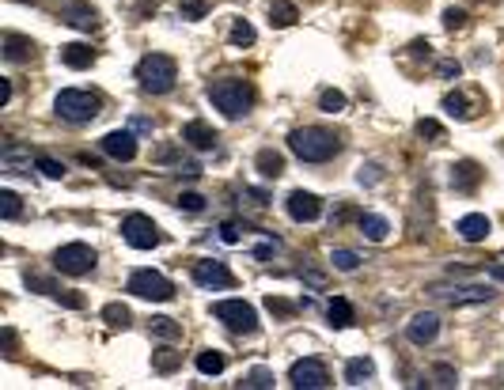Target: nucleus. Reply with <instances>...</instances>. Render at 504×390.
Returning <instances> with one entry per match:
<instances>
[{
  "label": "nucleus",
  "instance_id": "obj_11",
  "mask_svg": "<svg viewBox=\"0 0 504 390\" xmlns=\"http://www.w3.org/2000/svg\"><path fill=\"white\" fill-rule=\"evenodd\" d=\"M194 281L201 284V288H232L235 284V277H232V269H228L224 262H197L194 265Z\"/></svg>",
  "mask_w": 504,
  "mask_h": 390
},
{
  "label": "nucleus",
  "instance_id": "obj_45",
  "mask_svg": "<svg viewBox=\"0 0 504 390\" xmlns=\"http://www.w3.org/2000/svg\"><path fill=\"white\" fill-rule=\"evenodd\" d=\"M8 99H12V84L0 80V106H8Z\"/></svg>",
  "mask_w": 504,
  "mask_h": 390
},
{
  "label": "nucleus",
  "instance_id": "obj_46",
  "mask_svg": "<svg viewBox=\"0 0 504 390\" xmlns=\"http://www.w3.org/2000/svg\"><path fill=\"white\" fill-rule=\"evenodd\" d=\"M489 277H493V281H500V284H504V265H493V269H489Z\"/></svg>",
  "mask_w": 504,
  "mask_h": 390
},
{
  "label": "nucleus",
  "instance_id": "obj_8",
  "mask_svg": "<svg viewBox=\"0 0 504 390\" xmlns=\"http://www.w3.org/2000/svg\"><path fill=\"white\" fill-rule=\"evenodd\" d=\"M289 379H292V386H300V390H323V386H330V372H326V364L315 360V356L296 360L289 367Z\"/></svg>",
  "mask_w": 504,
  "mask_h": 390
},
{
  "label": "nucleus",
  "instance_id": "obj_31",
  "mask_svg": "<svg viewBox=\"0 0 504 390\" xmlns=\"http://www.w3.org/2000/svg\"><path fill=\"white\" fill-rule=\"evenodd\" d=\"M254 42V27L247 23V19H235V27H232V46H250Z\"/></svg>",
  "mask_w": 504,
  "mask_h": 390
},
{
  "label": "nucleus",
  "instance_id": "obj_43",
  "mask_svg": "<svg viewBox=\"0 0 504 390\" xmlns=\"http://www.w3.org/2000/svg\"><path fill=\"white\" fill-rule=\"evenodd\" d=\"M463 69H459L455 61H440V76H447V80H452V76H459Z\"/></svg>",
  "mask_w": 504,
  "mask_h": 390
},
{
  "label": "nucleus",
  "instance_id": "obj_4",
  "mask_svg": "<svg viewBox=\"0 0 504 390\" xmlns=\"http://www.w3.org/2000/svg\"><path fill=\"white\" fill-rule=\"evenodd\" d=\"M53 110H57V118L72 121V126H84V121L99 118V95L69 87V91H61L57 99H53Z\"/></svg>",
  "mask_w": 504,
  "mask_h": 390
},
{
  "label": "nucleus",
  "instance_id": "obj_18",
  "mask_svg": "<svg viewBox=\"0 0 504 390\" xmlns=\"http://www.w3.org/2000/svg\"><path fill=\"white\" fill-rule=\"evenodd\" d=\"M61 61L69 65V69H87V65L95 61V50L84 46V42H69V46H61Z\"/></svg>",
  "mask_w": 504,
  "mask_h": 390
},
{
  "label": "nucleus",
  "instance_id": "obj_24",
  "mask_svg": "<svg viewBox=\"0 0 504 390\" xmlns=\"http://www.w3.org/2000/svg\"><path fill=\"white\" fill-rule=\"evenodd\" d=\"M326 318H330V326H349L353 322V307H349V299H330V307H326Z\"/></svg>",
  "mask_w": 504,
  "mask_h": 390
},
{
  "label": "nucleus",
  "instance_id": "obj_29",
  "mask_svg": "<svg viewBox=\"0 0 504 390\" xmlns=\"http://www.w3.org/2000/svg\"><path fill=\"white\" fill-rule=\"evenodd\" d=\"M444 110H447V114H452V118H470V103H466V99L459 95V91L444 95Z\"/></svg>",
  "mask_w": 504,
  "mask_h": 390
},
{
  "label": "nucleus",
  "instance_id": "obj_38",
  "mask_svg": "<svg viewBox=\"0 0 504 390\" xmlns=\"http://www.w3.org/2000/svg\"><path fill=\"white\" fill-rule=\"evenodd\" d=\"M38 171L46 174V178H65V163L50 160V155H38Z\"/></svg>",
  "mask_w": 504,
  "mask_h": 390
},
{
  "label": "nucleus",
  "instance_id": "obj_12",
  "mask_svg": "<svg viewBox=\"0 0 504 390\" xmlns=\"http://www.w3.org/2000/svg\"><path fill=\"white\" fill-rule=\"evenodd\" d=\"M61 19L76 30H95L99 27V12L91 4H84V0H65L61 4Z\"/></svg>",
  "mask_w": 504,
  "mask_h": 390
},
{
  "label": "nucleus",
  "instance_id": "obj_19",
  "mask_svg": "<svg viewBox=\"0 0 504 390\" xmlns=\"http://www.w3.org/2000/svg\"><path fill=\"white\" fill-rule=\"evenodd\" d=\"M371 375H376V364H371L368 356H357V360L345 364V383L349 386H364Z\"/></svg>",
  "mask_w": 504,
  "mask_h": 390
},
{
  "label": "nucleus",
  "instance_id": "obj_42",
  "mask_svg": "<svg viewBox=\"0 0 504 390\" xmlns=\"http://www.w3.org/2000/svg\"><path fill=\"white\" fill-rule=\"evenodd\" d=\"M220 239L224 243H239V228L235 224H220Z\"/></svg>",
  "mask_w": 504,
  "mask_h": 390
},
{
  "label": "nucleus",
  "instance_id": "obj_27",
  "mask_svg": "<svg viewBox=\"0 0 504 390\" xmlns=\"http://www.w3.org/2000/svg\"><path fill=\"white\" fill-rule=\"evenodd\" d=\"M19 213H23V205H19V197L12 194V189H0V216H4V220H16Z\"/></svg>",
  "mask_w": 504,
  "mask_h": 390
},
{
  "label": "nucleus",
  "instance_id": "obj_9",
  "mask_svg": "<svg viewBox=\"0 0 504 390\" xmlns=\"http://www.w3.org/2000/svg\"><path fill=\"white\" fill-rule=\"evenodd\" d=\"M122 235H125L129 247H137V250H152V247H159V243H163L159 228L152 224L148 216H140V213H133V216L122 220Z\"/></svg>",
  "mask_w": 504,
  "mask_h": 390
},
{
  "label": "nucleus",
  "instance_id": "obj_2",
  "mask_svg": "<svg viewBox=\"0 0 504 390\" xmlns=\"http://www.w3.org/2000/svg\"><path fill=\"white\" fill-rule=\"evenodd\" d=\"M209 103L220 110L224 118H243L250 103H254V87L239 76H224V80H213L209 84Z\"/></svg>",
  "mask_w": 504,
  "mask_h": 390
},
{
  "label": "nucleus",
  "instance_id": "obj_47",
  "mask_svg": "<svg viewBox=\"0 0 504 390\" xmlns=\"http://www.w3.org/2000/svg\"><path fill=\"white\" fill-rule=\"evenodd\" d=\"M493 4H497V0H493Z\"/></svg>",
  "mask_w": 504,
  "mask_h": 390
},
{
  "label": "nucleus",
  "instance_id": "obj_39",
  "mask_svg": "<svg viewBox=\"0 0 504 390\" xmlns=\"http://www.w3.org/2000/svg\"><path fill=\"white\" fill-rule=\"evenodd\" d=\"M444 27L447 30H463L466 27V12H463V8H447V12H444Z\"/></svg>",
  "mask_w": 504,
  "mask_h": 390
},
{
  "label": "nucleus",
  "instance_id": "obj_7",
  "mask_svg": "<svg viewBox=\"0 0 504 390\" xmlns=\"http://www.w3.org/2000/svg\"><path fill=\"white\" fill-rule=\"evenodd\" d=\"M53 265L69 277H84V273L95 269V250L87 247V243H69V247H61L53 254Z\"/></svg>",
  "mask_w": 504,
  "mask_h": 390
},
{
  "label": "nucleus",
  "instance_id": "obj_33",
  "mask_svg": "<svg viewBox=\"0 0 504 390\" xmlns=\"http://www.w3.org/2000/svg\"><path fill=\"white\" fill-rule=\"evenodd\" d=\"M330 262H334V269H342V273H353L357 265H360V258H357L353 250H334Z\"/></svg>",
  "mask_w": 504,
  "mask_h": 390
},
{
  "label": "nucleus",
  "instance_id": "obj_13",
  "mask_svg": "<svg viewBox=\"0 0 504 390\" xmlns=\"http://www.w3.org/2000/svg\"><path fill=\"white\" fill-rule=\"evenodd\" d=\"M103 152L111 155V160L129 163L137 155V137L129 129H114V133H106V137H103Z\"/></svg>",
  "mask_w": 504,
  "mask_h": 390
},
{
  "label": "nucleus",
  "instance_id": "obj_30",
  "mask_svg": "<svg viewBox=\"0 0 504 390\" xmlns=\"http://www.w3.org/2000/svg\"><path fill=\"white\" fill-rule=\"evenodd\" d=\"M103 318L111 322V326H122V330H125V326H129V307H122V303H106V307H103Z\"/></svg>",
  "mask_w": 504,
  "mask_h": 390
},
{
  "label": "nucleus",
  "instance_id": "obj_34",
  "mask_svg": "<svg viewBox=\"0 0 504 390\" xmlns=\"http://www.w3.org/2000/svg\"><path fill=\"white\" fill-rule=\"evenodd\" d=\"M179 16L182 19H201V16H209V4H205V0H182Z\"/></svg>",
  "mask_w": 504,
  "mask_h": 390
},
{
  "label": "nucleus",
  "instance_id": "obj_5",
  "mask_svg": "<svg viewBox=\"0 0 504 390\" xmlns=\"http://www.w3.org/2000/svg\"><path fill=\"white\" fill-rule=\"evenodd\" d=\"M129 292L140 296V299H156V303H167V299L174 296V284H171L163 273H156V269H137L133 277H129Z\"/></svg>",
  "mask_w": 504,
  "mask_h": 390
},
{
  "label": "nucleus",
  "instance_id": "obj_20",
  "mask_svg": "<svg viewBox=\"0 0 504 390\" xmlns=\"http://www.w3.org/2000/svg\"><path fill=\"white\" fill-rule=\"evenodd\" d=\"M478 182H481V171H478V163L463 160V163H455V167H452V186H455V189H474Z\"/></svg>",
  "mask_w": 504,
  "mask_h": 390
},
{
  "label": "nucleus",
  "instance_id": "obj_35",
  "mask_svg": "<svg viewBox=\"0 0 504 390\" xmlns=\"http://www.w3.org/2000/svg\"><path fill=\"white\" fill-rule=\"evenodd\" d=\"M152 360H156V372L167 375V372H174V367H179L182 356H179V352H171V349H159L156 356H152Z\"/></svg>",
  "mask_w": 504,
  "mask_h": 390
},
{
  "label": "nucleus",
  "instance_id": "obj_15",
  "mask_svg": "<svg viewBox=\"0 0 504 390\" xmlns=\"http://www.w3.org/2000/svg\"><path fill=\"white\" fill-rule=\"evenodd\" d=\"M182 140L190 144V148H197V152L216 148V133L205 126V121H186V126H182Z\"/></svg>",
  "mask_w": 504,
  "mask_h": 390
},
{
  "label": "nucleus",
  "instance_id": "obj_16",
  "mask_svg": "<svg viewBox=\"0 0 504 390\" xmlns=\"http://www.w3.org/2000/svg\"><path fill=\"white\" fill-rule=\"evenodd\" d=\"M489 216H481V213H470V216H463L455 224V231H459V239H466V243H481L489 235Z\"/></svg>",
  "mask_w": 504,
  "mask_h": 390
},
{
  "label": "nucleus",
  "instance_id": "obj_37",
  "mask_svg": "<svg viewBox=\"0 0 504 390\" xmlns=\"http://www.w3.org/2000/svg\"><path fill=\"white\" fill-rule=\"evenodd\" d=\"M243 386H250V390H266V386H273V372L258 367V372H250V375L243 379Z\"/></svg>",
  "mask_w": 504,
  "mask_h": 390
},
{
  "label": "nucleus",
  "instance_id": "obj_26",
  "mask_svg": "<svg viewBox=\"0 0 504 390\" xmlns=\"http://www.w3.org/2000/svg\"><path fill=\"white\" fill-rule=\"evenodd\" d=\"M269 23L273 27H292L296 23V4H273L269 8Z\"/></svg>",
  "mask_w": 504,
  "mask_h": 390
},
{
  "label": "nucleus",
  "instance_id": "obj_25",
  "mask_svg": "<svg viewBox=\"0 0 504 390\" xmlns=\"http://www.w3.org/2000/svg\"><path fill=\"white\" fill-rule=\"evenodd\" d=\"M258 171H262V174H266V178H277V174L284 171V160H281V155H277V152H269V148H262V152H258Z\"/></svg>",
  "mask_w": 504,
  "mask_h": 390
},
{
  "label": "nucleus",
  "instance_id": "obj_17",
  "mask_svg": "<svg viewBox=\"0 0 504 390\" xmlns=\"http://www.w3.org/2000/svg\"><path fill=\"white\" fill-rule=\"evenodd\" d=\"M30 53H35V42L23 38V35H4V61H30Z\"/></svg>",
  "mask_w": 504,
  "mask_h": 390
},
{
  "label": "nucleus",
  "instance_id": "obj_41",
  "mask_svg": "<svg viewBox=\"0 0 504 390\" xmlns=\"http://www.w3.org/2000/svg\"><path fill=\"white\" fill-rule=\"evenodd\" d=\"M436 379H440L436 386H455V372H452V367H436Z\"/></svg>",
  "mask_w": 504,
  "mask_h": 390
},
{
  "label": "nucleus",
  "instance_id": "obj_23",
  "mask_svg": "<svg viewBox=\"0 0 504 390\" xmlns=\"http://www.w3.org/2000/svg\"><path fill=\"white\" fill-rule=\"evenodd\" d=\"M197 372L201 375H220L224 372V352H216V349L197 352Z\"/></svg>",
  "mask_w": 504,
  "mask_h": 390
},
{
  "label": "nucleus",
  "instance_id": "obj_44",
  "mask_svg": "<svg viewBox=\"0 0 504 390\" xmlns=\"http://www.w3.org/2000/svg\"><path fill=\"white\" fill-rule=\"evenodd\" d=\"M269 311H277V315H289V311H292V307H289V303H284V299H273V296H269Z\"/></svg>",
  "mask_w": 504,
  "mask_h": 390
},
{
  "label": "nucleus",
  "instance_id": "obj_28",
  "mask_svg": "<svg viewBox=\"0 0 504 390\" xmlns=\"http://www.w3.org/2000/svg\"><path fill=\"white\" fill-rule=\"evenodd\" d=\"M319 106L326 110V114H342V110H345V95L334 91V87H326V91L319 95Z\"/></svg>",
  "mask_w": 504,
  "mask_h": 390
},
{
  "label": "nucleus",
  "instance_id": "obj_10",
  "mask_svg": "<svg viewBox=\"0 0 504 390\" xmlns=\"http://www.w3.org/2000/svg\"><path fill=\"white\" fill-rule=\"evenodd\" d=\"M284 208H289V216L296 220V224H311V220H319L323 201L315 194H308V189H292L289 201H284Z\"/></svg>",
  "mask_w": 504,
  "mask_h": 390
},
{
  "label": "nucleus",
  "instance_id": "obj_22",
  "mask_svg": "<svg viewBox=\"0 0 504 390\" xmlns=\"http://www.w3.org/2000/svg\"><path fill=\"white\" fill-rule=\"evenodd\" d=\"M387 231H391V224H387L383 216H376V213L360 216V235H364V239H371V243H383V239H387Z\"/></svg>",
  "mask_w": 504,
  "mask_h": 390
},
{
  "label": "nucleus",
  "instance_id": "obj_14",
  "mask_svg": "<svg viewBox=\"0 0 504 390\" xmlns=\"http://www.w3.org/2000/svg\"><path fill=\"white\" fill-rule=\"evenodd\" d=\"M436 333H440V318H436L432 311H421V315H413L406 338L413 345H429V341H436Z\"/></svg>",
  "mask_w": 504,
  "mask_h": 390
},
{
  "label": "nucleus",
  "instance_id": "obj_36",
  "mask_svg": "<svg viewBox=\"0 0 504 390\" xmlns=\"http://www.w3.org/2000/svg\"><path fill=\"white\" fill-rule=\"evenodd\" d=\"M418 137H429V144L444 140V129H440V121H432V118H421V121H418Z\"/></svg>",
  "mask_w": 504,
  "mask_h": 390
},
{
  "label": "nucleus",
  "instance_id": "obj_1",
  "mask_svg": "<svg viewBox=\"0 0 504 390\" xmlns=\"http://www.w3.org/2000/svg\"><path fill=\"white\" fill-rule=\"evenodd\" d=\"M289 148L300 155L303 163H326L342 152V140L334 137L330 129H319V126H303V129H292L289 133Z\"/></svg>",
  "mask_w": 504,
  "mask_h": 390
},
{
  "label": "nucleus",
  "instance_id": "obj_3",
  "mask_svg": "<svg viewBox=\"0 0 504 390\" xmlns=\"http://www.w3.org/2000/svg\"><path fill=\"white\" fill-rule=\"evenodd\" d=\"M137 80L148 95H167L174 87V80H179V65H174L167 53H148V57H140V65H137Z\"/></svg>",
  "mask_w": 504,
  "mask_h": 390
},
{
  "label": "nucleus",
  "instance_id": "obj_6",
  "mask_svg": "<svg viewBox=\"0 0 504 390\" xmlns=\"http://www.w3.org/2000/svg\"><path fill=\"white\" fill-rule=\"evenodd\" d=\"M213 315L220 318L228 330H235V333H254V330H258V315H254V307L243 303V299H224V303H216V307H213Z\"/></svg>",
  "mask_w": 504,
  "mask_h": 390
},
{
  "label": "nucleus",
  "instance_id": "obj_21",
  "mask_svg": "<svg viewBox=\"0 0 504 390\" xmlns=\"http://www.w3.org/2000/svg\"><path fill=\"white\" fill-rule=\"evenodd\" d=\"M447 296V303H455V307H463V303H489L493 292L489 288H455V292H444Z\"/></svg>",
  "mask_w": 504,
  "mask_h": 390
},
{
  "label": "nucleus",
  "instance_id": "obj_40",
  "mask_svg": "<svg viewBox=\"0 0 504 390\" xmlns=\"http://www.w3.org/2000/svg\"><path fill=\"white\" fill-rule=\"evenodd\" d=\"M179 208H186V213H201V208H205V197H201V194H182V197H179Z\"/></svg>",
  "mask_w": 504,
  "mask_h": 390
},
{
  "label": "nucleus",
  "instance_id": "obj_32",
  "mask_svg": "<svg viewBox=\"0 0 504 390\" xmlns=\"http://www.w3.org/2000/svg\"><path fill=\"white\" fill-rule=\"evenodd\" d=\"M152 330H156L159 333V338H167V341H174V338H179V333H182V326H179V322H174V318H152Z\"/></svg>",
  "mask_w": 504,
  "mask_h": 390
}]
</instances>
